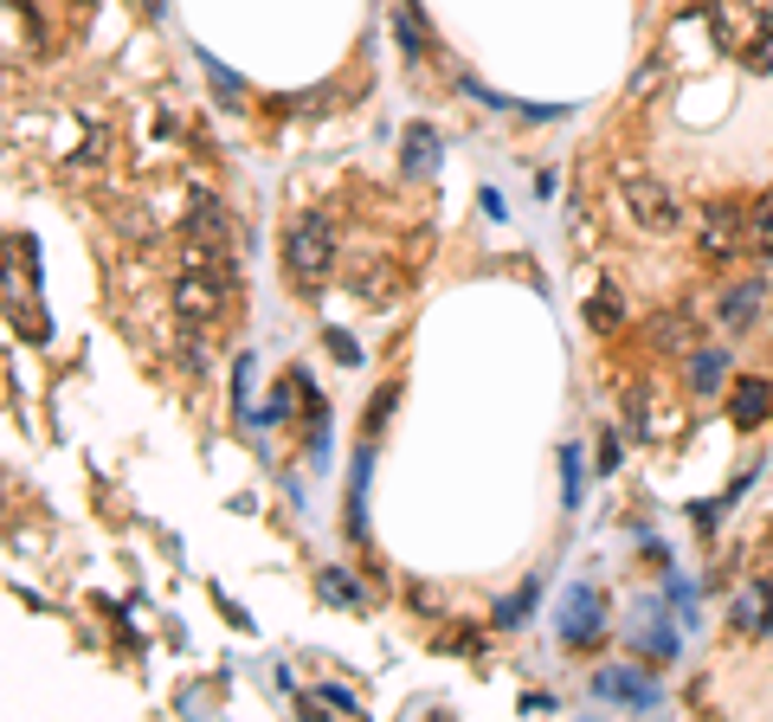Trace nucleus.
Segmentation results:
<instances>
[{
	"mask_svg": "<svg viewBox=\"0 0 773 722\" xmlns=\"http://www.w3.org/2000/svg\"><path fill=\"white\" fill-rule=\"evenodd\" d=\"M355 284H362V297H368V304H387V297H394V271L380 265V259H374V265H362V278H355Z\"/></svg>",
	"mask_w": 773,
	"mask_h": 722,
	"instance_id": "a211bd4d",
	"label": "nucleus"
},
{
	"mask_svg": "<svg viewBox=\"0 0 773 722\" xmlns=\"http://www.w3.org/2000/svg\"><path fill=\"white\" fill-rule=\"evenodd\" d=\"M761 304H767V291L748 278V284H729V291H722V310H715V316H722V329H729V336H741V329L761 316Z\"/></svg>",
	"mask_w": 773,
	"mask_h": 722,
	"instance_id": "1a4fd4ad",
	"label": "nucleus"
},
{
	"mask_svg": "<svg viewBox=\"0 0 773 722\" xmlns=\"http://www.w3.org/2000/svg\"><path fill=\"white\" fill-rule=\"evenodd\" d=\"M729 414H735V426H761V419H773V387L761 375L735 380V394H729Z\"/></svg>",
	"mask_w": 773,
	"mask_h": 722,
	"instance_id": "9d476101",
	"label": "nucleus"
},
{
	"mask_svg": "<svg viewBox=\"0 0 773 722\" xmlns=\"http://www.w3.org/2000/svg\"><path fill=\"white\" fill-rule=\"evenodd\" d=\"M316 587H323L330 600H348V607L362 600V587H355V580H348V574H342V568H330V574H323V580H316Z\"/></svg>",
	"mask_w": 773,
	"mask_h": 722,
	"instance_id": "aec40b11",
	"label": "nucleus"
},
{
	"mask_svg": "<svg viewBox=\"0 0 773 722\" xmlns=\"http://www.w3.org/2000/svg\"><path fill=\"white\" fill-rule=\"evenodd\" d=\"M697 232H702V259H709V265H729V259L748 252V207H741V200H709Z\"/></svg>",
	"mask_w": 773,
	"mask_h": 722,
	"instance_id": "7ed1b4c3",
	"label": "nucleus"
},
{
	"mask_svg": "<svg viewBox=\"0 0 773 722\" xmlns=\"http://www.w3.org/2000/svg\"><path fill=\"white\" fill-rule=\"evenodd\" d=\"M561 491H567V503H581V452L574 446L561 452Z\"/></svg>",
	"mask_w": 773,
	"mask_h": 722,
	"instance_id": "4be33fe9",
	"label": "nucleus"
},
{
	"mask_svg": "<svg viewBox=\"0 0 773 722\" xmlns=\"http://www.w3.org/2000/svg\"><path fill=\"white\" fill-rule=\"evenodd\" d=\"M232 291H239V265H187L175 278V316L194 323V329H207V323L226 316Z\"/></svg>",
	"mask_w": 773,
	"mask_h": 722,
	"instance_id": "f03ea898",
	"label": "nucleus"
},
{
	"mask_svg": "<svg viewBox=\"0 0 773 722\" xmlns=\"http://www.w3.org/2000/svg\"><path fill=\"white\" fill-rule=\"evenodd\" d=\"M535 600H542V580H522L515 594H503V600H497V613H490V619H497V632H515V626L529 619V607H535Z\"/></svg>",
	"mask_w": 773,
	"mask_h": 722,
	"instance_id": "ddd939ff",
	"label": "nucleus"
},
{
	"mask_svg": "<svg viewBox=\"0 0 773 722\" xmlns=\"http://www.w3.org/2000/svg\"><path fill=\"white\" fill-rule=\"evenodd\" d=\"M651 336H658L664 355H697V316L690 310H664L651 323Z\"/></svg>",
	"mask_w": 773,
	"mask_h": 722,
	"instance_id": "9b49d317",
	"label": "nucleus"
},
{
	"mask_svg": "<svg viewBox=\"0 0 773 722\" xmlns=\"http://www.w3.org/2000/svg\"><path fill=\"white\" fill-rule=\"evenodd\" d=\"M310 710H342V716H362V703H355V697H348V690H335V684L310 690Z\"/></svg>",
	"mask_w": 773,
	"mask_h": 722,
	"instance_id": "6ab92c4d",
	"label": "nucleus"
},
{
	"mask_svg": "<svg viewBox=\"0 0 773 722\" xmlns=\"http://www.w3.org/2000/svg\"><path fill=\"white\" fill-rule=\"evenodd\" d=\"M626 207H631V220H638L645 232H677L683 227V200L664 188V181L638 175V168H626Z\"/></svg>",
	"mask_w": 773,
	"mask_h": 722,
	"instance_id": "20e7f679",
	"label": "nucleus"
},
{
	"mask_svg": "<svg viewBox=\"0 0 773 722\" xmlns=\"http://www.w3.org/2000/svg\"><path fill=\"white\" fill-rule=\"evenodd\" d=\"M330 348H335V362H362V348H355V336H335V329H330Z\"/></svg>",
	"mask_w": 773,
	"mask_h": 722,
	"instance_id": "5701e85b",
	"label": "nucleus"
},
{
	"mask_svg": "<svg viewBox=\"0 0 773 722\" xmlns=\"http://www.w3.org/2000/svg\"><path fill=\"white\" fill-rule=\"evenodd\" d=\"M136 13H143V20H161V0H136Z\"/></svg>",
	"mask_w": 773,
	"mask_h": 722,
	"instance_id": "b1692460",
	"label": "nucleus"
},
{
	"mask_svg": "<svg viewBox=\"0 0 773 722\" xmlns=\"http://www.w3.org/2000/svg\"><path fill=\"white\" fill-rule=\"evenodd\" d=\"M394 20H400V45H406V59H426V27H419V0H400L394 7Z\"/></svg>",
	"mask_w": 773,
	"mask_h": 722,
	"instance_id": "f3484780",
	"label": "nucleus"
},
{
	"mask_svg": "<svg viewBox=\"0 0 773 722\" xmlns=\"http://www.w3.org/2000/svg\"><path fill=\"white\" fill-rule=\"evenodd\" d=\"M387 414H394V387H380V394L368 400V426H362V432H368V446H374V432L387 426Z\"/></svg>",
	"mask_w": 773,
	"mask_h": 722,
	"instance_id": "412c9836",
	"label": "nucleus"
},
{
	"mask_svg": "<svg viewBox=\"0 0 773 722\" xmlns=\"http://www.w3.org/2000/svg\"><path fill=\"white\" fill-rule=\"evenodd\" d=\"M593 697H606V703H631V710H651V703H658V684H651V678H638V671H599V678H593Z\"/></svg>",
	"mask_w": 773,
	"mask_h": 722,
	"instance_id": "0eeeda50",
	"label": "nucleus"
},
{
	"mask_svg": "<svg viewBox=\"0 0 773 722\" xmlns=\"http://www.w3.org/2000/svg\"><path fill=\"white\" fill-rule=\"evenodd\" d=\"M284 271L296 291H323L335 278V227L330 213H296L284 232Z\"/></svg>",
	"mask_w": 773,
	"mask_h": 722,
	"instance_id": "f257e3e1",
	"label": "nucleus"
},
{
	"mask_svg": "<svg viewBox=\"0 0 773 722\" xmlns=\"http://www.w3.org/2000/svg\"><path fill=\"white\" fill-rule=\"evenodd\" d=\"M729 626L748 632V639H761V632H767V626H773V587H767V580H748V587H741L735 607H729Z\"/></svg>",
	"mask_w": 773,
	"mask_h": 722,
	"instance_id": "423d86ee",
	"label": "nucleus"
},
{
	"mask_svg": "<svg viewBox=\"0 0 773 722\" xmlns=\"http://www.w3.org/2000/svg\"><path fill=\"white\" fill-rule=\"evenodd\" d=\"M748 252H761V259H773V193H767V200H754V207H748Z\"/></svg>",
	"mask_w": 773,
	"mask_h": 722,
	"instance_id": "2eb2a0df",
	"label": "nucleus"
},
{
	"mask_svg": "<svg viewBox=\"0 0 773 722\" xmlns=\"http://www.w3.org/2000/svg\"><path fill=\"white\" fill-rule=\"evenodd\" d=\"M722 375H729V355H722V348H697V355H690V387H697V394H715Z\"/></svg>",
	"mask_w": 773,
	"mask_h": 722,
	"instance_id": "4468645a",
	"label": "nucleus"
},
{
	"mask_svg": "<svg viewBox=\"0 0 773 722\" xmlns=\"http://www.w3.org/2000/svg\"><path fill=\"white\" fill-rule=\"evenodd\" d=\"M400 143H406V149H400V168L412 175V181H426V175H432V161H439V155H432V143H439V136H432L426 123H412Z\"/></svg>",
	"mask_w": 773,
	"mask_h": 722,
	"instance_id": "f8f14e48",
	"label": "nucleus"
},
{
	"mask_svg": "<svg viewBox=\"0 0 773 722\" xmlns=\"http://www.w3.org/2000/svg\"><path fill=\"white\" fill-rule=\"evenodd\" d=\"M0 20H7V52H13V59H20V52H27V59L45 52V33H39V20H33L27 0H0Z\"/></svg>",
	"mask_w": 773,
	"mask_h": 722,
	"instance_id": "6e6552de",
	"label": "nucleus"
},
{
	"mask_svg": "<svg viewBox=\"0 0 773 722\" xmlns=\"http://www.w3.org/2000/svg\"><path fill=\"white\" fill-rule=\"evenodd\" d=\"M587 323H593V329H619V323H626V304H619V284H599V291H593Z\"/></svg>",
	"mask_w": 773,
	"mask_h": 722,
	"instance_id": "dca6fc26",
	"label": "nucleus"
},
{
	"mask_svg": "<svg viewBox=\"0 0 773 722\" xmlns=\"http://www.w3.org/2000/svg\"><path fill=\"white\" fill-rule=\"evenodd\" d=\"M554 632H561V646H593V639L606 632V600H599L593 587H567V594H561Z\"/></svg>",
	"mask_w": 773,
	"mask_h": 722,
	"instance_id": "39448f33",
	"label": "nucleus"
}]
</instances>
